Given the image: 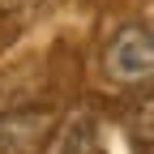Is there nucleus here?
<instances>
[{"label":"nucleus","instance_id":"4","mask_svg":"<svg viewBox=\"0 0 154 154\" xmlns=\"http://www.w3.org/2000/svg\"><path fill=\"white\" fill-rule=\"evenodd\" d=\"M128 124H133V133H137L141 141H154V90L141 94V103L128 111Z\"/></svg>","mask_w":154,"mask_h":154},{"label":"nucleus","instance_id":"1","mask_svg":"<svg viewBox=\"0 0 154 154\" xmlns=\"http://www.w3.org/2000/svg\"><path fill=\"white\" fill-rule=\"evenodd\" d=\"M103 77L124 90L154 86V30L141 22H124L103 47Z\"/></svg>","mask_w":154,"mask_h":154},{"label":"nucleus","instance_id":"2","mask_svg":"<svg viewBox=\"0 0 154 154\" xmlns=\"http://www.w3.org/2000/svg\"><path fill=\"white\" fill-rule=\"evenodd\" d=\"M56 111L47 107H22L0 116V154H38L56 133Z\"/></svg>","mask_w":154,"mask_h":154},{"label":"nucleus","instance_id":"3","mask_svg":"<svg viewBox=\"0 0 154 154\" xmlns=\"http://www.w3.org/2000/svg\"><path fill=\"white\" fill-rule=\"evenodd\" d=\"M47 154H99V124H94V116L90 111H69L56 124Z\"/></svg>","mask_w":154,"mask_h":154},{"label":"nucleus","instance_id":"5","mask_svg":"<svg viewBox=\"0 0 154 154\" xmlns=\"http://www.w3.org/2000/svg\"><path fill=\"white\" fill-rule=\"evenodd\" d=\"M26 5H34V0H0V13H13V9H26Z\"/></svg>","mask_w":154,"mask_h":154}]
</instances>
